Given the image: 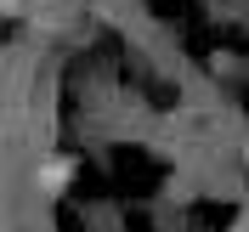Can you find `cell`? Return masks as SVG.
<instances>
[{"label": "cell", "mask_w": 249, "mask_h": 232, "mask_svg": "<svg viewBox=\"0 0 249 232\" xmlns=\"http://www.w3.org/2000/svg\"><path fill=\"white\" fill-rule=\"evenodd\" d=\"M40 181H46V187H51V193H57V187H62V181H68V159H51L46 170H40Z\"/></svg>", "instance_id": "cell-1"}]
</instances>
